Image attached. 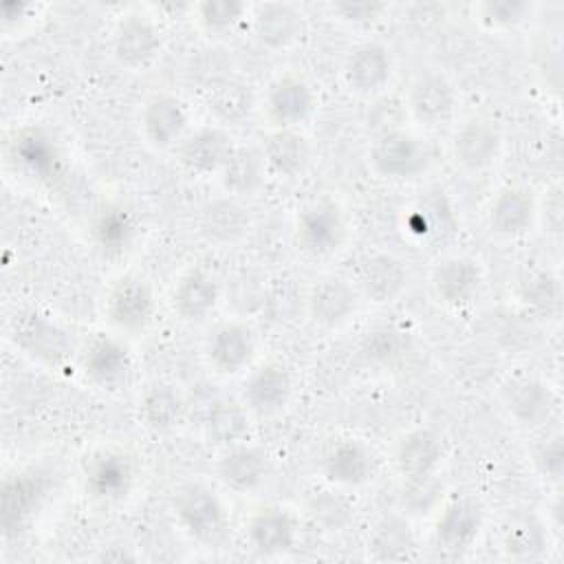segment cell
Segmentation results:
<instances>
[{
	"label": "cell",
	"mask_w": 564,
	"mask_h": 564,
	"mask_svg": "<svg viewBox=\"0 0 564 564\" xmlns=\"http://www.w3.org/2000/svg\"><path fill=\"white\" fill-rule=\"evenodd\" d=\"M366 163L370 174L383 183H410L430 170L432 148L423 132L394 126L370 141Z\"/></svg>",
	"instance_id": "cell-1"
},
{
	"label": "cell",
	"mask_w": 564,
	"mask_h": 564,
	"mask_svg": "<svg viewBox=\"0 0 564 564\" xmlns=\"http://www.w3.org/2000/svg\"><path fill=\"white\" fill-rule=\"evenodd\" d=\"M170 511L176 527L200 546H220L229 535L225 498L207 482L192 480L174 489Z\"/></svg>",
	"instance_id": "cell-2"
},
{
	"label": "cell",
	"mask_w": 564,
	"mask_h": 564,
	"mask_svg": "<svg viewBox=\"0 0 564 564\" xmlns=\"http://www.w3.org/2000/svg\"><path fill=\"white\" fill-rule=\"evenodd\" d=\"M156 311L159 297L152 280L143 273H123L108 286L101 315L106 330L132 341L150 330Z\"/></svg>",
	"instance_id": "cell-3"
},
{
	"label": "cell",
	"mask_w": 564,
	"mask_h": 564,
	"mask_svg": "<svg viewBox=\"0 0 564 564\" xmlns=\"http://www.w3.org/2000/svg\"><path fill=\"white\" fill-rule=\"evenodd\" d=\"M350 236V220L341 203L333 196L306 200L293 218L295 247L313 258L326 260L337 256Z\"/></svg>",
	"instance_id": "cell-4"
},
{
	"label": "cell",
	"mask_w": 564,
	"mask_h": 564,
	"mask_svg": "<svg viewBox=\"0 0 564 564\" xmlns=\"http://www.w3.org/2000/svg\"><path fill=\"white\" fill-rule=\"evenodd\" d=\"M403 108L412 128L419 132L452 128L458 112V88L445 70L421 68L408 82Z\"/></svg>",
	"instance_id": "cell-5"
},
{
	"label": "cell",
	"mask_w": 564,
	"mask_h": 564,
	"mask_svg": "<svg viewBox=\"0 0 564 564\" xmlns=\"http://www.w3.org/2000/svg\"><path fill=\"white\" fill-rule=\"evenodd\" d=\"M449 130V159L460 172L478 176L502 161L507 134L494 117L469 115L456 121Z\"/></svg>",
	"instance_id": "cell-6"
},
{
	"label": "cell",
	"mask_w": 564,
	"mask_h": 564,
	"mask_svg": "<svg viewBox=\"0 0 564 564\" xmlns=\"http://www.w3.org/2000/svg\"><path fill=\"white\" fill-rule=\"evenodd\" d=\"M485 280V267L476 256L452 251L432 262L427 271V291L436 306L445 311H465L480 300Z\"/></svg>",
	"instance_id": "cell-7"
},
{
	"label": "cell",
	"mask_w": 564,
	"mask_h": 564,
	"mask_svg": "<svg viewBox=\"0 0 564 564\" xmlns=\"http://www.w3.org/2000/svg\"><path fill=\"white\" fill-rule=\"evenodd\" d=\"M258 112L267 128L304 130L317 112V93L304 75L286 70L258 93Z\"/></svg>",
	"instance_id": "cell-8"
},
{
	"label": "cell",
	"mask_w": 564,
	"mask_h": 564,
	"mask_svg": "<svg viewBox=\"0 0 564 564\" xmlns=\"http://www.w3.org/2000/svg\"><path fill=\"white\" fill-rule=\"evenodd\" d=\"M112 59L132 73L152 68L163 53V29L154 13L145 9L123 11L110 29Z\"/></svg>",
	"instance_id": "cell-9"
},
{
	"label": "cell",
	"mask_w": 564,
	"mask_h": 564,
	"mask_svg": "<svg viewBox=\"0 0 564 564\" xmlns=\"http://www.w3.org/2000/svg\"><path fill=\"white\" fill-rule=\"evenodd\" d=\"M137 474L139 465L132 452L119 445H106L84 460L82 487L88 500L97 505H117L132 494Z\"/></svg>",
	"instance_id": "cell-10"
},
{
	"label": "cell",
	"mask_w": 564,
	"mask_h": 564,
	"mask_svg": "<svg viewBox=\"0 0 564 564\" xmlns=\"http://www.w3.org/2000/svg\"><path fill=\"white\" fill-rule=\"evenodd\" d=\"M203 361L220 379L242 377L258 361V335L242 319H225L203 339Z\"/></svg>",
	"instance_id": "cell-11"
},
{
	"label": "cell",
	"mask_w": 564,
	"mask_h": 564,
	"mask_svg": "<svg viewBox=\"0 0 564 564\" xmlns=\"http://www.w3.org/2000/svg\"><path fill=\"white\" fill-rule=\"evenodd\" d=\"M397 73L394 55L388 44L375 37L355 42L341 59V84L359 99H375L383 95Z\"/></svg>",
	"instance_id": "cell-12"
},
{
	"label": "cell",
	"mask_w": 564,
	"mask_h": 564,
	"mask_svg": "<svg viewBox=\"0 0 564 564\" xmlns=\"http://www.w3.org/2000/svg\"><path fill=\"white\" fill-rule=\"evenodd\" d=\"M485 227L505 242L531 236L540 227V194L522 183L498 187L485 207Z\"/></svg>",
	"instance_id": "cell-13"
},
{
	"label": "cell",
	"mask_w": 564,
	"mask_h": 564,
	"mask_svg": "<svg viewBox=\"0 0 564 564\" xmlns=\"http://www.w3.org/2000/svg\"><path fill=\"white\" fill-rule=\"evenodd\" d=\"M295 397V375L293 370L278 361L264 359L256 361L240 377L238 399L245 403L253 419L280 416Z\"/></svg>",
	"instance_id": "cell-14"
},
{
	"label": "cell",
	"mask_w": 564,
	"mask_h": 564,
	"mask_svg": "<svg viewBox=\"0 0 564 564\" xmlns=\"http://www.w3.org/2000/svg\"><path fill=\"white\" fill-rule=\"evenodd\" d=\"M75 361L90 386L99 390H117L132 372L130 341L110 330L93 333L77 346Z\"/></svg>",
	"instance_id": "cell-15"
},
{
	"label": "cell",
	"mask_w": 564,
	"mask_h": 564,
	"mask_svg": "<svg viewBox=\"0 0 564 564\" xmlns=\"http://www.w3.org/2000/svg\"><path fill=\"white\" fill-rule=\"evenodd\" d=\"M498 401L511 423L527 432H542L557 412V394L553 388L527 372L507 377L498 386Z\"/></svg>",
	"instance_id": "cell-16"
},
{
	"label": "cell",
	"mask_w": 564,
	"mask_h": 564,
	"mask_svg": "<svg viewBox=\"0 0 564 564\" xmlns=\"http://www.w3.org/2000/svg\"><path fill=\"white\" fill-rule=\"evenodd\" d=\"M247 33L269 53H286L306 35V15L300 4L289 0L251 2Z\"/></svg>",
	"instance_id": "cell-17"
},
{
	"label": "cell",
	"mask_w": 564,
	"mask_h": 564,
	"mask_svg": "<svg viewBox=\"0 0 564 564\" xmlns=\"http://www.w3.org/2000/svg\"><path fill=\"white\" fill-rule=\"evenodd\" d=\"M445 458L443 436L427 425H412L403 430L390 447V463L394 474L405 485L430 482Z\"/></svg>",
	"instance_id": "cell-18"
},
{
	"label": "cell",
	"mask_w": 564,
	"mask_h": 564,
	"mask_svg": "<svg viewBox=\"0 0 564 564\" xmlns=\"http://www.w3.org/2000/svg\"><path fill=\"white\" fill-rule=\"evenodd\" d=\"M361 302L364 300L352 280L339 273H324L308 284L304 313L315 328L337 330L357 315Z\"/></svg>",
	"instance_id": "cell-19"
},
{
	"label": "cell",
	"mask_w": 564,
	"mask_h": 564,
	"mask_svg": "<svg viewBox=\"0 0 564 564\" xmlns=\"http://www.w3.org/2000/svg\"><path fill=\"white\" fill-rule=\"evenodd\" d=\"M11 337L24 355L51 368H62L68 359L77 357L79 344H73L70 333L35 311H20L13 315Z\"/></svg>",
	"instance_id": "cell-20"
},
{
	"label": "cell",
	"mask_w": 564,
	"mask_h": 564,
	"mask_svg": "<svg viewBox=\"0 0 564 564\" xmlns=\"http://www.w3.org/2000/svg\"><path fill=\"white\" fill-rule=\"evenodd\" d=\"M137 123L143 143L156 152L174 150L192 130L187 104L165 90L152 93L141 101Z\"/></svg>",
	"instance_id": "cell-21"
},
{
	"label": "cell",
	"mask_w": 564,
	"mask_h": 564,
	"mask_svg": "<svg viewBox=\"0 0 564 564\" xmlns=\"http://www.w3.org/2000/svg\"><path fill=\"white\" fill-rule=\"evenodd\" d=\"M485 511L476 498L458 496L445 502L434 520L432 542L443 557H460L480 538Z\"/></svg>",
	"instance_id": "cell-22"
},
{
	"label": "cell",
	"mask_w": 564,
	"mask_h": 564,
	"mask_svg": "<svg viewBox=\"0 0 564 564\" xmlns=\"http://www.w3.org/2000/svg\"><path fill=\"white\" fill-rule=\"evenodd\" d=\"M410 280V267L401 256L392 251H375L359 262L352 282L361 300L375 306H390L405 295Z\"/></svg>",
	"instance_id": "cell-23"
},
{
	"label": "cell",
	"mask_w": 564,
	"mask_h": 564,
	"mask_svg": "<svg viewBox=\"0 0 564 564\" xmlns=\"http://www.w3.org/2000/svg\"><path fill=\"white\" fill-rule=\"evenodd\" d=\"M214 474L225 489L247 496L267 485L271 476V456L262 445L249 438L218 449Z\"/></svg>",
	"instance_id": "cell-24"
},
{
	"label": "cell",
	"mask_w": 564,
	"mask_h": 564,
	"mask_svg": "<svg viewBox=\"0 0 564 564\" xmlns=\"http://www.w3.org/2000/svg\"><path fill=\"white\" fill-rule=\"evenodd\" d=\"M253 229V218L247 200L220 194L207 200L198 214V234L205 242L218 249L238 247L249 238Z\"/></svg>",
	"instance_id": "cell-25"
},
{
	"label": "cell",
	"mask_w": 564,
	"mask_h": 564,
	"mask_svg": "<svg viewBox=\"0 0 564 564\" xmlns=\"http://www.w3.org/2000/svg\"><path fill=\"white\" fill-rule=\"evenodd\" d=\"M319 471L333 487L357 489L375 478L377 458L359 438H335L322 452Z\"/></svg>",
	"instance_id": "cell-26"
},
{
	"label": "cell",
	"mask_w": 564,
	"mask_h": 564,
	"mask_svg": "<svg viewBox=\"0 0 564 564\" xmlns=\"http://www.w3.org/2000/svg\"><path fill=\"white\" fill-rule=\"evenodd\" d=\"M236 141L227 128L207 123L189 130L174 148L176 161L189 176H216L234 150Z\"/></svg>",
	"instance_id": "cell-27"
},
{
	"label": "cell",
	"mask_w": 564,
	"mask_h": 564,
	"mask_svg": "<svg viewBox=\"0 0 564 564\" xmlns=\"http://www.w3.org/2000/svg\"><path fill=\"white\" fill-rule=\"evenodd\" d=\"M220 300V284L205 267L185 269L172 284L167 304L183 324H200L212 317Z\"/></svg>",
	"instance_id": "cell-28"
},
{
	"label": "cell",
	"mask_w": 564,
	"mask_h": 564,
	"mask_svg": "<svg viewBox=\"0 0 564 564\" xmlns=\"http://www.w3.org/2000/svg\"><path fill=\"white\" fill-rule=\"evenodd\" d=\"M245 538L258 555L278 557L293 551L297 544L300 520L282 505H264L247 518Z\"/></svg>",
	"instance_id": "cell-29"
},
{
	"label": "cell",
	"mask_w": 564,
	"mask_h": 564,
	"mask_svg": "<svg viewBox=\"0 0 564 564\" xmlns=\"http://www.w3.org/2000/svg\"><path fill=\"white\" fill-rule=\"evenodd\" d=\"M139 423L152 434L176 432L187 416V399L174 381H152L137 399Z\"/></svg>",
	"instance_id": "cell-30"
},
{
	"label": "cell",
	"mask_w": 564,
	"mask_h": 564,
	"mask_svg": "<svg viewBox=\"0 0 564 564\" xmlns=\"http://www.w3.org/2000/svg\"><path fill=\"white\" fill-rule=\"evenodd\" d=\"M260 152L269 176L278 178H300L313 161V145L306 132L293 128H267Z\"/></svg>",
	"instance_id": "cell-31"
},
{
	"label": "cell",
	"mask_w": 564,
	"mask_h": 564,
	"mask_svg": "<svg viewBox=\"0 0 564 564\" xmlns=\"http://www.w3.org/2000/svg\"><path fill=\"white\" fill-rule=\"evenodd\" d=\"M205 108L212 119L227 128L245 123L258 110V93L236 75H223L205 88Z\"/></svg>",
	"instance_id": "cell-32"
},
{
	"label": "cell",
	"mask_w": 564,
	"mask_h": 564,
	"mask_svg": "<svg viewBox=\"0 0 564 564\" xmlns=\"http://www.w3.org/2000/svg\"><path fill=\"white\" fill-rule=\"evenodd\" d=\"M251 414L238 397H214L203 412V436L216 449L251 438Z\"/></svg>",
	"instance_id": "cell-33"
},
{
	"label": "cell",
	"mask_w": 564,
	"mask_h": 564,
	"mask_svg": "<svg viewBox=\"0 0 564 564\" xmlns=\"http://www.w3.org/2000/svg\"><path fill=\"white\" fill-rule=\"evenodd\" d=\"M216 178L223 194H229L242 200L256 196L269 178V170L260 152V145L236 143L227 161L223 163L220 172L216 174Z\"/></svg>",
	"instance_id": "cell-34"
},
{
	"label": "cell",
	"mask_w": 564,
	"mask_h": 564,
	"mask_svg": "<svg viewBox=\"0 0 564 564\" xmlns=\"http://www.w3.org/2000/svg\"><path fill=\"white\" fill-rule=\"evenodd\" d=\"M251 2L245 0H198L187 7L194 29L212 40L225 42L247 29Z\"/></svg>",
	"instance_id": "cell-35"
},
{
	"label": "cell",
	"mask_w": 564,
	"mask_h": 564,
	"mask_svg": "<svg viewBox=\"0 0 564 564\" xmlns=\"http://www.w3.org/2000/svg\"><path fill=\"white\" fill-rule=\"evenodd\" d=\"M538 15L533 0H480L471 4V18L489 33L522 31Z\"/></svg>",
	"instance_id": "cell-36"
},
{
	"label": "cell",
	"mask_w": 564,
	"mask_h": 564,
	"mask_svg": "<svg viewBox=\"0 0 564 564\" xmlns=\"http://www.w3.org/2000/svg\"><path fill=\"white\" fill-rule=\"evenodd\" d=\"M502 546L513 560H540L549 549V524L535 516H518L505 527Z\"/></svg>",
	"instance_id": "cell-37"
},
{
	"label": "cell",
	"mask_w": 564,
	"mask_h": 564,
	"mask_svg": "<svg viewBox=\"0 0 564 564\" xmlns=\"http://www.w3.org/2000/svg\"><path fill=\"white\" fill-rule=\"evenodd\" d=\"M368 551L375 560H408L414 551V533L410 522L394 513L381 518L368 538Z\"/></svg>",
	"instance_id": "cell-38"
},
{
	"label": "cell",
	"mask_w": 564,
	"mask_h": 564,
	"mask_svg": "<svg viewBox=\"0 0 564 564\" xmlns=\"http://www.w3.org/2000/svg\"><path fill=\"white\" fill-rule=\"evenodd\" d=\"M328 15L348 29L370 31L390 13V2L381 0H333L326 4Z\"/></svg>",
	"instance_id": "cell-39"
},
{
	"label": "cell",
	"mask_w": 564,
	"mask_h": 564,
	"mask_svg": "<svg viewBox=\"0 0 564 564\" xmlns=\"http://www.w3.org/2000/svg\"><path fill=\"white\" fill-rule=\"evenodd\" d=\"M529 460L535 469V474L551 485L562 482L564 474V443L560 434H544L540 436L531 449H529Z\"/></svg>",
	"instance_id": "cell-40"
},
{
	"label": "cell",
	"mask_w": 564,
	"mask_h": 564,
	"mask_svg": "<svg viewBox=\"0 0 564 564\" xmlns=\"http://www.w3.org/2000/svg\"><path fill=\"white\" fill-rule=\"evenodd\" d=\"M44 4L40 2H2L0 7V29L7 37H20L33 29L42 18Z\"/></svg>",
	"instance_id": "cell-41"
},
{
	"label": "cell",
	"mask_w": 564,
	"mask_h": 564,
	"mask_svg": "<svg viewBox=\"0 0 564 564\" xmlns=\"http://www.w3.org/2000/svg\"><path fill=\"white\" fill-rule=\"evenodd\" d=\"M527 302L531 300V304L542 306L549 311V302L557 308L560 304V284L557 278L549 275V273H540L538 278H531V282L524 286V295Z\"/></svg>",
	"instance_id": "cell-42"
}]
</instances>
